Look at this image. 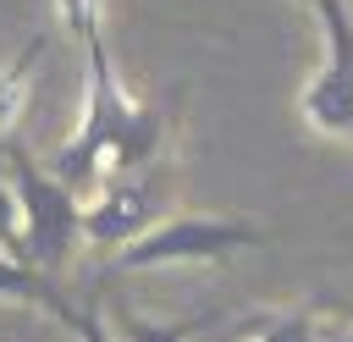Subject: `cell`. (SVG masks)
Here are the masks:
<instances>
[{
	"instance_id": "cell-1",
	"label": "cell",
	"mask_w": 353,
	"mask_h": 342,
	"mask_svg": "<svg viewBox=\"0 0 353 342\" xmlns=\"http://www.w3.org/2000/svg\"><path fill=\"white\" fill-rule=\"evenodd\" d=\"M138 99L121 88V72L110 61V44H105V28L83 33V105H77V127L72 138L50 154V177L66 182L77 199H88L105 177V160L121 138V127L132 121Z\"/></svg>"
},
{
	"instance_id": "cell-2",
	"label": "cell",
	"mask_w": 353,
	"mask_h": 342,
	"mask_svg": "<svg viewBox=\"0 0 353 342\" xmlns=\"http://www.w3.org/2000/svg\"><path fill=\"white\" fill-rule=\"evenodd\" d=\"M0 171L11 177L17 210H22V232H17V259L55 276L72 265L77 243H83V199L50 177V165H39L17 138L0 143Z\"/></svg>"
},
{
	"instance_id": "cell-3",
	"label": "cell",
	"mask_w": 353,
	"mask_h": 342,
	"mask_svg": "<svg viewBox=\"0 0 353 342\" xmlns=\"http://www.w3.org/2000/svg\"><path fill=\"white\" fill-rule=\"evenodd\" d=\"M270 232L243 215H165L143 237L121 243L105 254V276H132V270H165V265H226L243 248H265Z\"/></svg>"
},
{
	"instance_id": "cell-4",
	"label": "cell",
	"mask_w": 353,
	"mask_h": 342,
	"mask_svg": "<svg viewBox=\"0 0 353 342\" xmlns=\"http://www.w3.org/2000/svg\"><path fill=\"white\" fill-rule=\"evenodd\" d=\"M171 193H176V165L171 160H160L149 171H132V177H105V188L83 204V243L94 254H116L121 243H132L154 221H165Z\"/></svg>"
},
{
	"instance_id": "cell-5",
	"label": "cell",
	"mask_w": 353,
	"mask_h": 342,
	"mask_svg": "<svg viewBox=\"0 0 353 342\" xmlns=\"http://www.w3.org/2000/svg\"><path fill=\"white\" fill-rule=\"evenodd\" d=\"M320 33H325V61L298 94L303 127L325 138H353V11L347 0H314Z\"/></svg>"
},
{
	"instance_id": "cell-6",
	"label": "cell",
	"mask_w": 353,
	"mask_h": 342,
	"mask_svg": "<svg viewBox=\"0 0 353 342\" xmlns=\"http://www.w3.org/2000/svg\"><path fill=\"white\" fill-rule=\"evenodd\" d=\"M182 99H188V83H171L160 99H138L132 121L121 127L110 160H105V177H132V171H149L160 160H171V132H176V116H182Z\"/></svg>"
},
{
	"instance_id": "cell-7",
	"label": "cell",
	"mask_w": 353,
	"mask_h": 342,
	"mask_svg": "<svg viewBox=\"0 0 353 342\" xmlns=\"http://www.w3.org/2000/svg\"><path fill=\"white\" fill-rule=\"evenodd\" d=\"M0 298H6V303H22V309H39V314H50L55 325H61L66 309H72V292H66L55 276L22 265L17 254H0Z\"/></svg>"
},
{
	"instance_id": "cell-8",
	"label": "cell",
	"mask_w": 353,
	"mask_h": 342,
	"mask_svg": "<svg viewBox=\"0 0 353 342\" xmlns=\"http://www.w3.org/2000/svg\"><path fill=\"white\" fill-rule=\"evenodd\" d=\"M44 50H50V28H39V33L0 66V143H6V138L17 132V121H22V105H28V88H33V72H39Z\"/></svg>"
},
{
	"instance_id": "cell-9",
	"label": "cell",
	"mask_w": 353,
	"mask_h": 342,
	"mask_svg": "<svg viewBox=\"0 0 353 342\" xmlns=\"http://www.w3.org/2000/svg\"><path fill=\"white\" fill-rule=\"evenodd\" d=\"M210 325H221V309H199L188 320H149L138 309H121L116 325H110V342H188V336H199Z\"/></svg>"
},
{
	"instance_id": "cell-10",
	"label": "cell",
	"mask_w": 353,
	"mask_h": 342,
	"mask_svg": "<svg viewBox=\"0 0 353 342\" xmlns=\"http://www.w3.org/2000/svg\"><path fill=\"white\" fill-rule=\"evenodd\" d=\"M243 331H248V342H325L320 303H298V309H281V314H248Z\"/></svg>"
},
{
	"instance_id": "cell-11",
	"label": "cell",
	"mask_w": 353,
	"mask_h": 342,
	"mask_svg": "<svg viewBox=\"0 0 353 342\" xmlns=\"http://www.w3.org/2000/svg\"><path fill=\"white\" fill-rule=\"evenodd\" d=\"M77 342H110V325H105V314H99V303H77L72 298V309H66V320H61Z\"/></svg>"
},
{
	"instance_id": "cell-12",
	"label": "cell",
	"mask_w": 353,
	"mask_h": 342,
	"mask_svg": "<svg viewBox=\"0 0 353 342\" xmlns=\"http://www.w3.org/2000/svg\"><path fill=\"white\" fill-rule=\"evenodd\" d=\"M17 232H22V210H17L11 177L0 171V254H17Z\"/></svg>"
},
{
	"instance_id": "cell-13",
	"label": "cell",
	"mask_w": 353,
	"mask_h": 342,
	"mask_svg": "<svg viewBox=\"0 0 353 342\" xmlns=\"http://www.w3.org/2000/svg\"><path fill=\"white\" fill-rule=\"evenodd\" d=\"M325 342H353V325L347 331H325Z\"/></svg>"
},
{
	"instance_id": "cell-14",
	"label": "cell",
	"mask_w": 353,
	"mask_h": 342,
	"mask_svg": "<svg viewBox=\"0 0 353 342\" xmlns=\"http://www.w3.org/2000/svg\"><path fill=\"white\" fill-rule=\"evenodd\" d=\"M298 6H309V11H314V0H298Z\"/></svg>"
}]
</instances>
